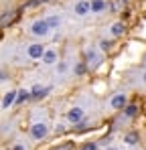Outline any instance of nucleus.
Here are the masks:
<instances>
[{
    "label": "nucleus",
    "mask_w": 146,
    "mask_h": 150,
    "mask_svg": "<svg viewBox=\"0 0 146 150\" xmlns=\"http://www.w3.org/2000/svg\"><path fill=\"white\" fill-rule=\"evenodd\" d=\"M106 10V0H91V12H101Z\"/></svg>",
    "instance_id": "13"
},
{
    "label": "nucleus",
    "mask_w": 146,
    "mask_h": 150,
    "mask_svg": "<svg viewBox=\"0 0 146 150\" xmlns=\"http://www.w3.org/2000/svg\"><path fill=\"white\" fill-rule=\"evenodd\" d=\"M124 30H126V25H124V23H114V25H112V35H114V37L124 35Z\"/></svg>",
    "instance_id": "12"
},
{
    "label": "nucleus",
    "mask_w": 146,
    "mask_h": 150,
    "mask_svg": "<svg viewBox=\"0 0 146 150\" xmlns=\"http://www.w3.org/2000/svg\"><path fill=\"white\" fill-rule=\"evenodd\" d=\"M8 150H26V148H24L23 144H14V146H10Z\"/></svg>",
    "instance_id": "23"
},
{
    "label": "nucleus",
    "mask_w": 146,
    "mask_h": 150,
    "mask_svg": "<svg viewBox=\"0 0 146 150\" xmlns=\"http://www.w3.org/2000/svg\"><path fill=\"white\" fill-rule=\"evenodd\" d=\"M49 91H51V87H41V85H35L33 87V91H30V96H33V100H41V98H45Z\"/></svg>",
    "instance_id": "10"
},
{
    "label": "nucleus",
    "mask_w": 146,
    "mask_h": 150,
    "mask_svg": "<svg viewBox=\"0 0 146 150\" xmlns=\"http://www.w3.org/2000/svg\"><path fill=\"white\" fill-rule=\"evenodd\" d=\"M110 8H112L114 12H118V8H120V2H112V4H110Z\"/></svg>",
    "instance_id": "21"
},
{
    "label": "nucleus",
    "mask_w": 146,
    "mask_h": 150,
    "mask_svg": "<svg viewBox=\"0 0 146 150\" xmlns=\"http://www.w3.org/2000/svg\"><path fill=\"white\" fill-rule=\"evenodd\" d=\"M136 114H138V105H136V103H128V105L124 108V116H126V118H134Z\"/></svg>",
    "instance_id": "11"
},
{
    "label": "nucleus",
    "mask_w": 146,
    "mask_h": 150,
    "mask_svg": "<svg viewBox=\"0 0 146 150\" xmlns=\"http://www.w3.org/2000/svg\"><path fill=\"white\" fill-rule=\"evenodd\" d=\"M110 105H112L114 110H124V108L128 105V98H126L124 93H116V96L112 98V101H110Z\"/></svg>",
    "instance_id": "5"
},
{
    "label": "nucleus",
    "mask_w": 146,
    "mask_h": 150,
    "mask_svg": "<svg viewBox=\"0 0 146 150\" xmlns=\"http://www.w3.org/2000/svg\"><path fill=\"white\" fill-rule=\"evenodd\" d=\"M142 81H144V83H146V71H144V75H142Z\"/></svg>",
    "instance_id": "25"
},
{
    "label": "nucleus",
    "mask_w": 146,
    "mask_h": 150,
    "mask_svg": "<svg viewBox=\"0 0 146 150\" xmlns=\"http://www.w3.org/2000/svg\"><path fill=\"white\" fill-rule=\"evenodd\" d=\"M47 23L51 28H59V25H61V21H59V16H49L47 18Z\"/></svg>",
    "instance_id": "17"
},
{
    "label": "nucleus",
    "mask_w": 146,
    "mask_h": 150,
    "mask_svg": "<svg viewBox=\"0 0 146 150\" xmlns=\"http://www.w3.org/2000/svg\"><path fill=\"white\" fill-rule=\"evenodd\" d=\"M99 47L103 51H112V47H114V41H106V39H101L99 41Z\"/></svg>",
    "instance_id": "18"
},
{
    "label": "nucleus",
    "mask_w": 146,
    "mask_h": 150,
    "mask_svg": "<svg viewBox=\"0 0 146 150\" xmlns=\"http://www.w3.org/2000/svg\"><path fill=\"white\" fill-rule=\"evenodd\" d=\"M16 98H18V89H16V91H8V93L4 96V100H2V108L8 110L10 105H14V103H16Z\"/></svg>",
    "instance_id": "8"
},
{
    "label": "nucleus",
    "mask_w": 146,
    "mask_h": 150,
    "mask_svg": "<svg viewBox=\"0 0 146 150\" xmlns=\"http://www.w3.org/2000/svg\"><path fill=\"white\" fill-rule=\"evenodd\" d=\"M124 142L130 144V146H134V144L138 142V134H136V132H128V134L124 136Z\"/></svg>",
    "instance_id": "15"
},
{
    "label": "nucleus",
    "mask_w": 146,
    "mask_h": 150,
    "mask_svg": "<svg viewBox=\"0 0 146 150\" xmlns=\"http://www.w3.org/2000/svg\"><path fill=\"white\" fill-rule=\"evenodd\" d=\"M43 55H45V49H43L41 43L28 45V57H30V59H43Z\"/></svg>",
    "instance_id": "4"
},
{
    "label": "nucleus",
    "mask_w": 146,
    "mask_h": 150,
    "mask_svg": "<svg viewBox=\"0 0 146 150\" xmlns=\"http://www.w3.org/2000/svg\"><path fill=\"white\" fill-rule=\"evenodd\" d=\"M120 2H122V4H126V2H128V0H120Z\"/></svg>",
    "instance_id": "26"
},
{
    "label": "nucleus",
    "mask_w": 146,
    "mask_h": 150,
    "mask_svg": "<svg viewBox=\"0 0 146 150\" xmlns=\"http://www.w3.org/2000/svg\"><path fill=\"white\" fill-rule=\"evenodd\" d=\"M67 120H69L71 124H79V122H83V110H81V108H71L69 114H67Z\"/></svg>",
    "instance_id": "6"
},
{
    "label": "nucleus",
    "mask_w": 146,
    "mask_h": 150,
    "mask_svg": "<svg viewBox=\"0 0 146 150\" xmlns=\"http://www.w3.org/2000/svg\"><path fill=\"white\" fill-rule=\"evenodd\" d=\"M33 98L28 91H24V89H18V98H16V105H21V103H24V101H28Z\"/></svg>",
    "instance_id": "14"
},
{
    "label": "nucleus",
    "mask_w": 146,
    "mask_h": 150,
    "mask_svg": "<svg viewBox=\"0 0 146 150\" xmlns=\"http://www.w3.org/2000/svg\"><path fill=\"white\" fill-rule=\"evenodd\" d=\"M106 150H118V148H106Z\"/></svg>",
    "instance_id": "28"
},
{
    "label": "nucleus",
    "mask_w": 146,
    "mask_h": 150,
    "mask_svg": "<svg viewBox=\"0 0 146 150\" xmlns=\"http://www.w3.org/2000/svg\"><path fill=\"white\" fill-rule=\"evenodd\" d=\"M49 30H51V26H49L47 18H45V21H35L33 26H30V33H33L35 37H45Z\"/></svg>",
    "instance_id": "3"
},
{
    "label": "nucleus",
    "mask_w": 146,
    "mask_h": 150,
    "mask_svg": "<svg viewBox=\"0 0 146 150\" xmlns=\"http://www.w3.org/2000/svg\"><path fill=\"white\" fill-rule=\"evenodd\" d=\"M18 14H21V8L18 10H8V12H4L2 16H0V28H8V26L14 25V21L18 18Z\"/></svg>",
    "instance_id": "1"
},
{
    "label": "nucleus",
    "mask_w": 146,
    "mask_h": 150,
    "mask_svg": "<svg viewBox=\"0 0 146 150\" xmlns=\"http://www.w3.org/2000/svg\"><path fill=\"white\" fill-rule=\"evenodd\" d=\"M39 2H51V0H39Z\"/></svg>",
    "instance_id": "27"
},
{
    "label": "nucleus",
    "mask_w": 146,
    "mask_h": 150,
    "mask_svg": "<svg viewBox=\"0 0 146 150\" xmlns=\"http://www.w3.org/2000/svg\"><path fill=\"white\" fill-rule=\"evenodd\" d=\"M65 69H67V65H65V63H59V67H57V71H59V73H65Z\"/></svg>",
    "instance_id": "22"
},
{
    "label": "nucleus",
    "mask_w": 146,
    "mask_h": 150,
    "mask_svg": "<svg viewBox=\"0 0 146 150\" xmlns=\"http://www.w3.org/2000/svg\"><path fill=\"white\" fill-rule=\"evenodd\" d=\"M47 132H49V128H47V124H43V122H37V124L30 126V138H33V140H43V138L47 136Z\"/></svg>",
    "instance_id": "2"
},
{
    "label": "nucleus",
    "mask_w": 146,
    "mask_h": 150,
    "mask_svg": "<svg viewBox=\"0 0 146 150\" xmlns=\"http://www.w3.org/2000/svg\"><path fill=\"white\" fill-rule=\"evenodd\" d=\"M43 61H45L47 65L55 63V61H57V53H55V51H45V55H43Z\"/></svg>",
    "instance_id": "16"
},
{
    "label": "nucleus",
    "mask_w": 146,
    "mask_h": 150,
    "mask_svg": "<svg viewBox=\"0 0 146 150\" xmlns=\"http://www.w3.org/2000/svg\"><path fill=\"white\" fill-rule=\"evenodd\" d=\"M89 10H91V2H87V0H81V2L75 4V14L77 16H85Z\"/></svg>",
    "instance_id": "7"
},
{
    "label": "nucleus",
    "mask_w": 146,
    "mask_h": 150,
    "mask_svg": "<svg viewBox=\"0 0 146 150\" xmlns=\"http://www.w3.org/2000/svg\"><path fill=\"white\" fill-rule=\"evenodd\" d=\"M6 79H8V75L4 73V71H0V81H6Z\"/></svg>",
    "instance_id": "24"
},
{
    "label": "nucleus",
    "mask_w": 146,
    "mask_h": 150,
    "mask_svg": "<svg viewBox=\"0 0 146 150\" xmlns=\"http://www.w3.org/2000/svg\"><path fill=\"white\" fill-rule=\"evenodd\" d=\"M81 150H97V142H85L81 144Z\"/></svg>",
    "instance_id": "19"
},
{
    "label": "nucleus",
    "mask_w": 146,
    "mask_h": 150,
    "mask_svg": "<svg viewBox=\"0 0 146 150\" xmlns=\"http://www.w3.org/2000/svg\"><path fill=\"white\" fill-rule=\"evenodd\" d=\"M75 73H77V75L85 73V63H77V65H75Z\"/></svg>",
    "instance_id": "20"
},
{
    "label": "nucleus",
    "mask_w": 146,
    "mask_h": 150,
    "mask_svg": "<svg viewBox=\"0 0 146 150\" xmlns=\"http://www.w3.org/2000/svg\"><path fill=\"white\" fill-rule=\"evenodd\" d=\"M85 63H87L89 67H96V65L101 63V57L97 55L96 51H87V55H85Z\"/></svg>",
    "instance_id": "9"
}]
</instances>
